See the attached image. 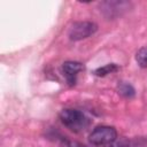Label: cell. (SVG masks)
Returning <instances> with one entry per match:
<instances>
[{
	"mask_svg": "<svg viewBox=\"0 0 147 147\" xmlns=\"http://www.w3.org/2000/svg\"><path fill=\"white\" fill-rule=\"evenodd\" d=\"M61 122L74 132H83L91 125V119L77 109H63L60 113Z\"/></svg>",
	"mask_w": 147,
	"mask_h": 147,
	"instance_id": "cell-1",
	"label": "cell"
},
{
	"mask_svg": "<svg viewBox=\"0 0 147 147\" xmlns=\"http://www.w3.org/2000/svg\"><path fill=\"white\" fill-rule=\"evenodd\" d=\"M117 132L115 127L108 125H100L96 126L88 136V141L96 147L109 146L116 141Z\"/></svg>",
	"mask_w": 147,
	"mask_h": 147,
	"instance_id": "cell-2",
	"label": "cell"
},
{
	"mask_svg": "<svg viewBox=\"0 0 147 147\" xmlns=\"http://www.w3.org/2000/svg\"><path fill=\"white\" fill-rule=\"evenodd\" d=\"M98 26L92 22H76L72 24L69 31V37L71 40H80L90 37L96 31Z\"/></svg>",
	"mask_w": 147,
	"mask_h": 147,
	"instance_id": "cell-3",
	"label": "cell"
},
{
	"mask_svg": "<svg viewBox=\"0 0 147 147\" xmlns=\"http://www.w3.org/2000/svg\"><path fill=\"white\" fill-rule=\"evenodd\" d=\"M83 70H84V65L80 62H76V61H67L62 65V72L65 76V79L69 83V85L76 84V78L78 74Z\"/></svg>",
	"mask_w": 147,
	"mask_h": 147,
	"instance_id": "cell-4",
	"label": "cell"
},
{
	"mask_svg": "<svg viewBox=\"0 0 147 147\" xmlns=\"http://www.w3.org/2000/svg\"><path fill=\"white\" fill-rule=\"evenodd\" d=\"M119 68L115 64V63H109L105 67H101V68H98L96 70H94V74L96 76H100V77H103V76H107L108 74H113L115 71H117Z\"/></svg>",
	"mask_w": 147,
	"mask_h": 147,
	"instance_id": "cell-5",
	"label": "cell"
},
{
	"mask_svg": "<svg viewBox=\"0 0 147 147\" xmlns=\"http://www.w3.org/2000/svg\"><path fill=\"white\" fill-rule=\"evenodd\" d=\"M117 88H118V93L125 98H132L134 95V88L127 83H124V82L119 83Z\"/></svg>",
	"mask_w": 147,
	"mask_h": 147,
	"instance_id": "cell-6",
	"label": "cell"
},
{
	"mask_svg": "<svg viewBox=\"0 0 147 147\" xmlns=\"http://www.w3.org/2000/svg\"><path fill=\"white\" fill-rule=\"evenodd\" d=\"M136 60L141 68H147V47H141L137 52Z\"/></svg>",
	"mask_w": 147,
	"mask_h": 147,
	"instance_id": "cell-7",
	"label": "cell"
},
{
	"mask_svg": "<svg viewBox=\"0 0 147 147\" xmlns=\"http://www.w3.org/2000/svg\"><path fill=\"white\" fill-rule=\"evenodd\" d=\"M61 146L62 147H85L84 145H82L77 141H71V140H68V139H63Z\"/></svg>",
	"mask_w": 147,
	"mask_h": 147,
	"instance_id": "cell-8",
	"label": "cell"
},
{
	"mask_svg": "<svg viewBox=\"0 0 147 147\" xmlns=\"http://www.w3.org/2000/svg\"><path fill=\"white\" fill-rule=\"evenodd\" d=\"M109 147H121V145L119 144H111V145H109Z\"/></svg>",
	"mask_w": 147,
	"mask_h": 147,
	"instance_id": "cell-9",
	"label": "cell"
}]
</instances>
